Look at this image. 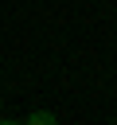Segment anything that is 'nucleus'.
<instances>
[{"label": "nucleus", "instance_id": "nucleus-1", "mask_svg": "<svg viewBox=\"0 0 117 125\" xmlns=\"http://www.w3.org/2000/svg\"><path fill=\"white\" fill-rule=\"evenodd\" d=\"M23 125H58V117H55V113H51V109H31V113H27V121H23Z\"/></svg>", "mask_w": 117, "mask_h": 125}, {"label": "nucleus", "instance_id": "nucleus-2", "mask_svg": "<svg viewBox=\"0 0 117 125\" xmlns=\"http://www.w3.org/2000/svg\"><path fill=\"white\" fill-rule=\"evenodd\" d=\"M0 125H23V121H8V117H4V121H0Z\"/></svg>", "mask_w": 117, "mask_h": 125}, {"label": "nucleus", "instance_id": "nucleus-3", "mask_svg": "<svg viewBox=\"0 0 117 125\" xmlns=\"http://www.w3.org/2000/svg\"><path fill=\"white\" fill-rule=\"evenodd\" d=\"M0 102H4V98H0Z\"/></svg>", "mask_w": 117, "mask_h": 125}]
</instances>
